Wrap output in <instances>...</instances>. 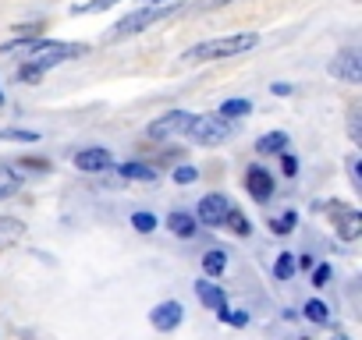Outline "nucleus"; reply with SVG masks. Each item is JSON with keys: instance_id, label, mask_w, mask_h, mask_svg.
Wrapping results in <instances>:
<instances>
[{"instance_id": "29", "label": "nucleus", "mask_w": 362, "mask_h": 340, "mask_svg": "<svg viewBox=\"0 0 362 340\" xmlns=\"http://www.w3.org/2000/svg\"><path fill=\"white\" fill-rule=\"evenodd\" d=\"M305 319H313V322H327V305L323 301H305Z\"/></svg>"}, {"instance_id": "2", "label": "nucleus", "mask_w": 362, "mask_h": 340, "mask_svg": "<svg viewBox=\"0 0 362 340\" xmlns=\"http://www.w3.org/2000/svg\"><path fill=\"white\" fill-rule=\"evenodd\" d=\"M259 43L256 32H235V36H221V40H203L196 47H189L181 54L185 64H206V61H224V57H238V54H249L252 47Z\"/></svg>"}, {"instance_id": "33", "label": "nucleus", "mask_w": 362, "mask_h": 340, "mask_svg": "<svg viewBox=\"0 0 362 340\" xmlns=\"http://www.w3.org/2000/svg\"><path fill=\"white\" fill-rule=\"evenodd\" d=\"M18 166H29V170H40V174H43V170H50V159H40V156H22V159H18Z\"/></svg>"}, {"instance_id": "26", "label": "nucleus", "mask_w": 362, "mask_h": 340, "mask_svg": "<svg viewBox=\"0 0 362 340\" xmlns=\"http://www.w3.org/2000/svg\"><path fill=\"white\" fill-rule=\"evenodd\" d=\"M170 178H174V185H192V181H199V170L185 163V166H177V170H174Z\"/></svg>"}, {"instance_id": "8", "label": "nucleus", "mask_w": 362, "mask_h": 340, "mask_svg": "<svg viewBox=\"0 0 362 340\" xmlns=\"http://www.w3.org/2000/svg\"><path fill=\"white\" fill-rule=\"evenodd\" d=\"M75 166L82 174H103V170H114V156H110V149L89 145V149L75 152Z\"/></svg>"}, {"instance_id": "1", "label": "nucleus", "mask_w": 362, "mask_h": 340, "mask_svg": "<svg viewBox=\"0 0 362 340\" xmlns=\"http://www.w3.org/2000/svg\"><path fill=\"white\" fill-rule=\"evenodd\" d=\"M0 54H25L36 68L50 71L57 64H68L75 57H86L89 54V43H61V40H50V43L40 40V43H33V40H11V43L0 47Z\"/></svg>"}, {"instance_id": "7", "label": "nucleus", "mask_w": 362, "mask_h": 340, "mask_svg": "<svg viewBox=\"0 0 362 340\" xmlns=\"http://www.w3.org/2000/svg\"><path fill=\"white\" fill-rule=\"evenodd\" d=\"M323 210L334 217V227H337V238L341 241H355L362 234V213H355V210H348L341 202H327Z\"/></svg>"}, {"instance_id": "5", "label": "nucleus", "mask_w": 362, "mask_h": 340, "mask_svg": "<svg viewBox=\"0 0 362 340\" xmlns=\"http://www.w3.org/2000/svg\"><path fill=\"white\" fill-rule=\"evenodd\" d=\"M192 117L196 114H189V110H170V114H163V117H156V121H149V128H146V135L149 138H174V135H189V128H192Z\"/></svg>"}, {"instance_id": "18", "label": "nucleus", "mask_w": 362, "mask_h": 340, "mask_svg": "<svg viewBox=\"0 0 362 340\" xmlns=\"http://www.w3.org/2000/svg\"><path fill=\"white\" fill-rule=\"evenodd\" d=\"M217 114H221V117H228V121H238V117L252 114V103H249V99H224Z\"/></svg>"}, {"instance_id": "19", "label": "nucleus", "mask_w": 362, "mask_h": 340, "mask_svg": "<svg viewBox=\"0 0 362 340\" xmlns=\"http://www.w3.org/2000/svg\"><path fill=\"white\" fill-rule=\"evenodd\" d=\"M224 269H228V252H217V248H214V252L203 255V273H206V277H221Z\"/></svg>"}, {"instance_id": "32", "label": "nucleus", "mask_w": 362, "mask_h": 340, "mask_svg": "<svg viewBox=\"0 0 362 340\" xmlns=\"http://www.w3.org/2000/svg\"><path fill=\"white\" fill-rule=\"evenodd\" d=\"M348 135H351V142H362V128H358V107H351V110H348Z\"/></svg>"}, {"instance_id": "38", "label": "nucleus", "mask_w": 362, "mask_h": 340, "mask_svg": "<svg viewBox=\"0 0 362 340\" xmlns=\"http://www.w3.org/2000/svg\"><path fill=\"white\" fill-rule=\"evenodd\" d=\"M146 4H170V0H146Z\"/></svg>"}, {"instance_id": "36", "label": "nucleus", "mask_w": 362, "mask_h": 340, "mask_svg": "<svg viewBox=\"0 0 362 340\" xmlns=\"http://www.w3.org/2000/svg\"><path fill=\"white\" fill-rule=\"evenodd\" d=\"M224 4H231V0H203V4H196L192 11H206V8H224Z\"/></svg>"}, {"instance_id": "16", "label": "nucleus", "mask_w": 362, "mask_h": 340, "mask_svg": "<svg viewBox=\"0 0 362 340\" xmlns=\"http://www.w3.org/2000/svg\"><path fill=\"white\" fill-rule=\"evenodd\" d=\"M167 227H170L177 238H192V234H196V217L185 213V210H174V213L167 217Z\"/></svg>"}, {"instance_id": "10", "label": "nucleus", "mask_w": 362, "mask_h": 340, "mask_svg": "<svg viewBox=\"0 0 362 340\" xmlns=\"http://www.w3.org/2000/svg\"><path fill=\"white\" fill-rule=\"evenodd\" d=\"M245 188H249V195H252L256 202H267V199L274 195V174H270L267 166L252 163V166L245 170Z\"/></svg>"}, {"instance_id": "34", "label": "nucleus", "mask_w": 362, "mask_h": 340, "mask_svg": "<svg viewBox=\"0 0 362 340\" xmlns=\"http://www.w3.org/2000/svg\"><path fill=\"white\" fill-rule=\"evenodd\" d=\"M330 284V266L323 262V266H316V273H313V287H327Z\"/></svg>"}, {"instance_id": "28", "label": "nucleus", "mask_w": 362, "mask_h": 340, "mask_svg": "<svg viewBox=\"0 0 362 340\" xmlns=\"http://www.w3.org/2000/svg\"><path fill=\"white\" fill-rule=\"evenodd\" d=\"M217 319H221V322H231V326H249V315H245V312H231L228 305L217 308Z\"/></svg>"}, {"instance_id": "30", "label": "nucleus", "mask_w": 362, "mask_h": 340, "mask_svg": "<svg viewBox=\"0 0 362 340\" xmlns=\"http://www.w3.org/2000/svg\"><path fill=\"white\" fill-rule=\"evenodd\" d=\"M0 138H11V142H40L36 131H18V128H4V131H0Z\"/></svg>"}, {"instance_id": "39", "label": "nucleus", "mask_w": 362, "mask_h": 340, "mask_svg": "<svg viewBox=\"0 0 362 340\" xmlns=\"http://www.w3.org/2000/svg\"><path fill=\"white\" fill-rule=\"evenodd\" d=\"M334 340H351V336H344V333H337V336H334Z\"/></svg>"}, {"instance_id": "6", "label": "nucleus", "mask_w": 362, "mask_h": 340, "mask_svg": "<svg viewBox=\"0 0 362 340\" xmlns=\"http://www.w3.org/2000/svg\"><path fill=\"white\" fill-rule=\"evenodd\" d=\"M327 71H330L334 78L348 82V85H358V82H362V54H358L355 47H348V50H341V54L327 64Z\"/></svg>"}, {"instance_id": "13", "label": "nucleus", "mask_w": 362, "mask_h": 340, "mask_svg": "<svg viewBox=\"0 0 362 340\" xmlns=\"http://www.w3.org/2000/svg\"><path fill=\"white\" fill-rule=\"evenodd\" d=\"M22 185H25L22 166H8V163H0V199H11L15 192H22Z\"/></svg>"}, {"instance_id": "27", "label": "nucleus", "mask_w": 362, "mask_h": 340, "mask_svg": "<svg viewBox=\"0 0 362 340\" xmlns=\"http://www.w3.org/2000/svg\"><path fill=\"white\" fill-rule=\"evenodd\" d=\"M295 220H298L295 210H288V213H281V220H274L270 227H274V234H291V231H295Z\"/></svg>"}, {"instance_id": "37", "label": "nucleus", "mask_w": 362, "mask_h": 340, "mask_svg": "<svg viewBox=\"0 0 362 340\" xmlns=\"http://www.w3.org/2000/svg\"><path fill=\"white\" fill-rule=\"evenodd\" d=\"M270 92H274V96H291V85H288V82H274Z\"/></svg>"}, {"instance_id": "17", "label": "nucleus", "mask_w": 362, "mask_h": 340, "mask_svg": "<svg viewBox=\"0 0 362 340\" xmlns=\"http://www.w3.org/2000/svg\"><path fill=\"white\" fill-rule=\"evenodd\" d=\"M256 149H259L263 156H270V152H284V149H288V131H267V135L256 142Z\"/></svg>"}, {"instance_id": "22", "label": "nucleus", "mask_w": 362, "mask_h": 340, "mask_svg": "<svg viewBox=\"0 0 362 340\" xmlns=\"http://www.w3.org/2000/svg\"><path fill=\"white\" fill-rule=\"evenodd\" d=\"M274 273H277V280H291V273H295V255H291V252H281L277 262H274Z\"/></svg>"}, {"instance_id": "20", "label": "nucleus", "mask_w": 362, "mask_h": 340, "mask_svg": "<svg viewBox=\"0 0 362 340\" xmlns=\"http://www.w3.org/2000/svg\"><path fill=\"white\" fill-rule=\"evenodd\" d=\"M224 227H231V231H235L238 238H245V234L252 231V224L245 220V213H242V210H235V206L228 210V217H224Z\"/></svg>"}, {"instance_id": "15", "label": "nucleus", "mask_w": 362, "mask_h": 340, "mask_svg": "<svg viewBox=\"0 0 362 340\" xmlns=\"http://www.w3.org/2000/svg\"><path fill=\"white\" fill-rule=\"evenodd\" d=\"M196 294H199V301H203L206 308H214V312L228 305V298H224V291H221L217 284H210V280H199V284H196Z\"/></svg>"}, {"instance_id": "4", "label": "nucleus", "mask_w": 362, "mask_h": 340, "mask_svg": "<svg viewBox=\"0 0 362 340\" xmlns=\"http://www.w3.org/2000/svg\"><path fill=\"white\" fill-rule=\"evenodd\" d=\"M231 135H235V121H228V117H221V114H196L185 138H192V142H199V145H221V142L231 138Z\"/></svg>"}, {"instance_id": "23", "label": "nucleus", "mask_w": 362, "mask_h": 340, "mask_svg": "<svg viewBox=\"0 0 362 340\" xmlns=\"http://www.w3.org/2000/svg\"><path fill=\"white\" fill-rule=\"evenodd\" d=\"M114 4H117V0H89V4H75L71 15H96V11H107Z\"/></svg>"}, {"instance_id": "40", "label": "nucleus", "mask_w": 362, "mask_h": 340, "mask_svg": "<svg viewBox=\"0 0 362 340\" xmlns=\"http://www.w3.org/2000/svg\"><path fill=\"white\" fill-rule=\"evenodd\" d=\"M0 107H4V89H0Z\"/></svg>"}, {"instance_id": "21", "label": "nucleus", "mask_w": 362, "mask_h": 340, "mask_svg": "<svg viewBox=\"0 0 362 340\" xmlns=\"http://www.w3.org/2000/svg\"><path fill=\"white\" fill-rule=\"evenodd\" d=\"M43 75H47V71H43V68H36L33 61H25V64L15 71V78H18L22 85H40V82H43Z\"/></svg>"}, {"instance_id": "24", "label": "nucleus", "mask_w": 362, "mask_h": 340, "mask_svg": "<svg viewBox=\"0 0 362 340\" xmlns=\"http://www.w3.org/2000/svg\"><path fill=\"white\" fill-rule=\"evenodd\" d=\"M43 29H47V22H25V25H15V40H36V36H43Z\"/></svg>"}, {"instance_id": "3", "label": "nucleus", "mask_w": 362, "mask_h": 340, "mask_svg": "<svg viewBox=\"0 0 362 340\" xmlns=\"http://www.w3.org/2000/svg\"><path fill=\"white\" fill-rule=\"evenodd\" d=\"M177 11H185V4H177V0H170V4H146V8L124 15V18L107 32V43H121V40H128V36H139V32H146L149 25H160V22L174 18Z\"/></svg>"}, {"instance_id": "25", "label": "nucleus", "mask_w": 362, "mask_h": 340, "mask_svg": "<svg viewBox=\"0 0 362 340\" xmlns=\"http://www.w3.org/2000/svg\"><path fill=\"white\" fill-rule=\"evenodd\" d=\"M132 227H135L139 234H153V231H156V217H153V213H132Z\"/></svg>"}, {"instance_id": "31", "label": "nucleus", "mask_w": 362, "mask_h": 340, "mask_svg": "<svg viewBox=\"0 0 362 340\" xmlns=\"http://www.w3.org/2000/svg\"><path fill=\"white\" fill-rule=\"evenodd\" d=\"M281 174H284V178H295V174H298V159H295L288 149L281 152Z\"/></svg>"}, {"instance_id": "11", "label": "nucleus", "mask_w": 362, "mask_h": 340, "mask_svg": "<svg viewBox=\"0 0 362 340\" xmlns=\"http://www.w3.org/2000/svg\"><path fill=\"white\" fill-rule=\"evenodd\" d=\"M181 319H185V308H181L177 301H160L153 312H149V322L160 329V333H170L181 326Z\"/></svg>"}, {"instance_id": "9", "label": "nucleus", "mask_w": 362, "mask_h": 340, "mask_svg": "<svg viewBox=\"0 0 362 340\" xmlns=\"http://www.w3.org/2000/svg\"><path fill=\"white\" fill-rule=\"evenodd\" d=\"M228 210H231V199L221 195V192H210V195L199 199V220H203L206 227H224Z\"/></svg>"}, {"instance_id": "12", "label": "nucleus", "mask_w": 362, "mask_h": 340, "mask_svg": "<svg viewBox=\"0 0 362 340\" xmlns=\"http://www.w3.org/2000/svg\"><path fill=\"white\" fill-rule=\"evenodd\" d=\"M114 170H117V178H124V181H146V185L160 181V174H156L149 163H135V159H128V163H121Z\"/></svg>"}, {"instance_id": "35", "label": "nucleus", "mask_w": 362, "mask_h": 340, "mask_svg": "<svg viewBox=\"0 0 362 340\" xmlns=\"http://www.w3.org/2000/svg\"><path fill=\"white\" fill-rule=\"evenodd\" d=\"M358 166H362V159H358V156H348V170H351V185H355V188H362V174H358Z\"/></svg>"}, {"instance_id": "14", "label": "nucleus", "mask_w": 362, "mask_h": 340, "mask_svg": "<svg viewBox=\"0 0 362 340\" xmlns=\"http://www.w3.org/2000/svg\"><path fill=\"white\" fill-rule=\"evenodd\" d=\"M22 234H25V224H22V220H15V217H0V252L11 248V245H18Z\"/></svg>"}]
</instances>
